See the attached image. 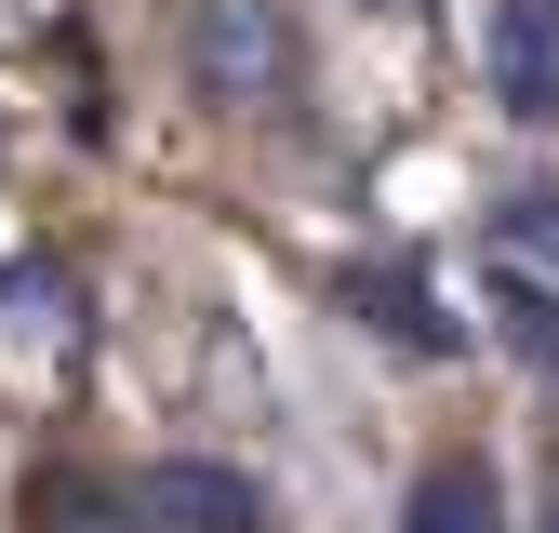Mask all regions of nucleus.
<instances>
[{
	"label": "nucleus",
	"instance_id": "obj_7",
	"mask_svg": "<svg viewBox=\"0 0 559 533\" xmlns=\"http://www.w3.org/2000/svg\"><path fill=\"white\" fill-rule=\"evenodd\" d=\"M346 294H360V307H373V333H400L413 360H453V320L427 307V281H413V266H360Z\"/></svg>",
	"mask_w": 559,
	"mask_h": 533
},
{
	"label": "nucleus",
	"instance_id": "obj_1",
	"mask_svg": "<svg viewBox=\"0 0 559 533\" xmlns=\"http://www.w3.org/2000/svg\"><path fill=\"white\" fill-rule=\"evenodd\" d=\"M187 67L200 94L227 120H266L294 94V27H280V0H187Z\"/></svg>",
	"mask_w": 559,
	"mask_h": 533
},
{
	"label": "nucleus",
	"instance_id": "obj_6",
	"mask_svg": "<svg viewBox=\"0 0 559 533\" xmlns=\"http://www.w3.org/2000/svg\"><path fill=\"white\" fill-rule=\"evenodd\" d=\"M479 320H493V333H507V347H520L533 374H559V294L533 281V253H507L493 281H479Z\"/></svg>",
	"mask_w": 559,
	"mask_h": 533
},
{
	"label": "nucleus",
	"instance_id": "obj_3",
	"mask_svg": "<svg viewBox=\"0 0 559 533\" xmlns=\"http://www.w3.org/2000/svg\"><path fill=\"white\" fill-rule=\"evenodd\" d=\"M493 107L559 120V0H493Z\"/></svg>",
	"mask_w": 559,
	"mask_h": 533
},
{
	"label": "nucleus",
	"instance_id": "obj_5",
	"mask_svg": "<svg viewBox=\"0 0 559 533\" xmlns=\"http://www.w3.org/2000/svg\"><path fill=\"white\" fill-rule=\"evenodd\" d=\"M400 533H507V481L493 466H427V481H413V507H400Z\"/></svg>",
	"mask_w": 559,
	"mask_h": 533
},
{
	"label": "nucleus",
	"instance_id": "obj_8",
	"mask_svg": "<svg viewBox=\"0 0 559 533\" xmlns=\"http://www.w3.org/2000/svg\"><path fill=\"white\" fill-rule=\"evenodd\" d=\"M493 240H507V253H533V266H559V187H520V200H493Z\"/></svg>",
	"mask_w": 559,
	"mask_h": 533
},
{
	"label": "nucleus",
	"instance_id": "obj_4",
	"mask_svg": "<svg viewBox=\"0 0 559 533\" xmlns=\"http://www.w3.org/2000/svg\"><path fill=\"white\" fill-rule=\"evenodd\" d=\"M147 494H160V520H174V533H266V494L240 481V466H214V453H174Z\"/></svg>",
	"mask_w": 559,
	"mask_h": 533
},
{
	"label": "nucleus",
	"instance_id": "obj_2",
	"mask_svg": "<svg viewBox=\"0 0 559 533\" xmlns=\"http://www.w3.org/2000/svg\"><path fill=\"white\" fill-rule=\"evenodd\" d=\"M27 533H174L147 481H107V466H53L27 481Z\"/></svg>",
	"mask_w": 559,
	"mask_h": 533
}]
</instances>
